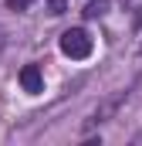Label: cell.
Returning <instances> with one entry per match:
<instances>
[{
  "mask_svg": "<svg viewBox=\"0 0 142 146\" xmlns=\"http://www.w3.org/2000/svg\"><path fill=\"white\" fill-rule=\"evenodd\" d=\"M61 51H64L68 58H74V61L88 58V54H91V37H88V31H85V27L64 31V34H61Z\"/></svg>",
  "mask_w": 142,
  "mask_h": 146,
  "instance_id": "6da1fadb",
  "label": "cell"
},
{
  "mask_svg": "<svg viewBox=\"0 0 142 146\" xmlns=\"http://www.w3.org/2000/svg\"><path fill=\"white\" fill-rule=\"evenodd\" d=\"M20 85H24V92H31V95L44 92V75H41V68H37V65H24V68H20Z\"/></svg>",
  "mask_w": 142,
  "mask_h": 146,
  "instance_id": "7a4b0ae2",
  "label": "cell"
},
{
  "mask_svg": "<svg viewBox=\"0 0 142 146\" xmlns=\"http://www.w3.org/2000/svg\"><path fill=\"white\" fill-rule=\"evenodd\" d=\"M105 7H108V0H95V3H88V7H85V17H91V21H95V17H102V14H105Z\"/></svg>",
  "mask_w": 142,
  "mask_h": 146,
  "instance_id": "3957f363",
  "label": "cell"
},
{
  "mask_svg": "<svg viewBox=\"0 0 142 146\" xmlns=\"http://www.w3.org/2000/svg\"><path fill=\"white\" fill-rule=\"evenodd\" d=\"M47 7H51V14H64V10H68L64 0H47Z\"/></svg>",
  "mask_w": 142,
  "mask_h": 146,
  "instance_id": "277c9868",
  "label": "cell"
},
{
  "mask_svg": "<svg viewBox=\"0 0 142 146\" xmlns=\"http://www.w3.org/2000/svg\"><path fill=\"white\" fill-rule=\"evenodd\" d=\"M0 44H3V31H0Z\"/></svg>",
  "mask_w": 142,
  "mask_h": 146,
  "instance_id": "5b68a950",
  "label": "cell"
}]
</instances>
